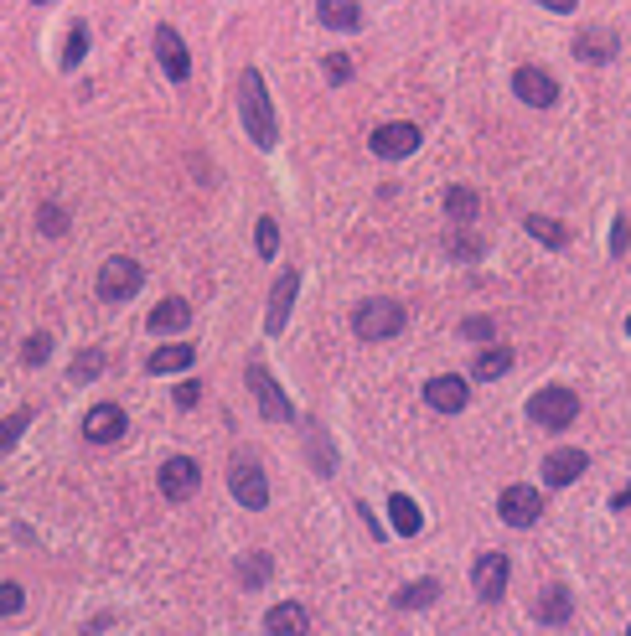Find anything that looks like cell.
<instances>
[{
	"instance_id": "cell-1",
	"label": "cell",
	"mask_w": 631,
	"mask_h": 636,
	"mask_svg": "<svg viewBox=\"0 0 631 636\" xmlns=\"http://www.w3.org/2000/svg\"><path fill=\"white\" fill-rule=\"evenodd\" d=\"M238 114H244V130L259 150H275L280 140V119H275V104H269V88H264V73L249 68L238 78Z\"/></svg>"
},
{
	"instance_id": "cell-2",
	"label": "cell",
	"mask_w": 631,
	"mask_h": 636,
	"mask_svg": "<svg viewBox=\"0 0 631 636\" xmlns=\"http://www.w3.org/2000/svg\"><path fill=\"white\" fill-rule=\"evenodd\" d=\"M404 321H409V311L399 306V300H388V295H373V300H363V306L352 311V331H357L363 342H388V337H399Z\"/></svg>"
},
{
	"instance_id": "cell-3",
	"label": "cell",
	"mask_w": 631,
	"mask_h": 636,
	"mask_svg": "<svg viewBox=\"0 0 631 636\" xmlns=\"http://www.w3.org/2000/svg\"><path fill=\"white\" fill-rule=\"evenodd\" d=\"M528 414H533V424H544V430H569V424L580 419V399H575V388L549 383L528 399Z\"/></svg>"
},
{
	"instance_id": "cell-4",
	"label": "cell",
	"mask_w": 631,
	"mask_h": 636,
	"mask_svg": "<svg viewBox=\"0 0 631 636\" xmlns=\"http://www.w3.org/2000/svg\"><path fill=\"white\" fill-rule=\"evenodd\" d=\"M140 285H145V269H140V259H130V254H114V259H104V269H99V295L109 300V306H119V300L140 295Z\"/></svg>"
},
{
	"instance_id": "cell-5",
	"label": "cell",
	"mask_w": 631,
	"mask_h": 636,
	"mask_svg": "<svg viewBox=\"0 0 631 636\" xmlns=\"http://www.w3.org/2000/svg\"><path fill=\"white\" fill-rule=\"evenodd\" d=\"M228 492L244 502L249 512H259V507H269V481H264V466L254 461V456H233L228 461Z\"/></svg>"
},
{
	"instance_id": "cell-6",
	"label": "cell",
	"mask_w": 631,
	"mask_h": 636,
	"mask_svg": "<svg viewBox=\"0 0 631 636\" xmlns=\"http://www.w3.org/2000/svg\"><path fill=\"white\" fill-rule=\"evenodd\" d=\"M497 512H502V523L507 528H533L538 518H544V497H538V487H507L502 497H497Z\"/></svg>"
},
{
	"instance_id": "cell-7",
	"label": "cell",
	"mask_w": 631,
	"mask_h": 636,
	"mask_svg": "<svg viewBox=\"0 0 631 636\" xmlns=\"http://www.w3.org/2000/svg\"><path fill=\"white\" fill-rule=\"evenodd\" d=\"M368 145H373V156H378V161H404V156H414V150H419V125H409V119L378 125Z\"/></svg>"
},
{
	"instance_id": "cell-8",
	"label": "cell",
	"mask_w": 631,
	"mask_h": 636,
	"mask_svg": "<svg viewBox=\"0 0 631 636\" xmlns=\"http://www.w3.org/2000/svg\"><path fill=\"white\" fill-rule=\"evenodd\" d=\"M249 388H254V399H259V414H264V419H275V424L295 419L290 393H285L275 378H269V368H259V362H249Z\"/></svg>"
},
{
	"instance_id": "cell-9",
	"label": "cell",
	"mask_w": 631,
	"mask_h": 636,
	"mask_svg": "<svg viewBox=\"0 0 631 636\" xmlns=\"http://www.w3.org/2000/svg\"><path fill=\"white\" fill-rule=\"evenodd\" d=\"M507 574H513L507 554H482V559H476V564H471V590H476V600L497 605V600L507 595Z\"/></svg>"
},
{
	"instance_id": "cell-10",
	"label": "cell",
	"mask_w": 631,
	"mask_h": 636,
	"mask_svg": "<svg viewBox=\"0 0 631 636\" xmlns=\"http://www.w3.org/2000/svg\"><path fill=\"white\" fill-rule=\"evenodd\" d=\"M295 295H300V275H295V269H280V280L269 285V311H264V331H269V337H280V331H285V321L295 311Z\"/></svg>"
},
{
	"instance_id": "cell-11",
	"label": "cell",
	"mask_w": 631,
	"mask_h": 636,
	"mask_svg": "<svg viewBox=\"0 0 631 636\" xmlns=\"http://www.w3.org/2000/svg\"><path fill=\"white\" fill-rule=\"evenodd\" d=\"M161 492L171 497V502H187L197 487H202V466L192 461V456H166V466H161Z\"/></svg>"
},
{
	"instance_id": "cell-12",
	"label": "cell",
	"mask_w": 631,
	"mask_h": 636,
	"mask_svg": "<svg viewBox=\"0 0 631 636\" xmlns=\"http://www.w3.org/2000/svg\"><path fill=\"white\" fill-rule=\"evenodd\" d=\"M125 409L119 404H94L83 414V440L88 445H114V440H125Z\"/></svg>"
},
{
	"instance_id": "cell-13",
	"label": "cell",
	"mask_w": 631,
	"mask_h": 636,
	"mask_svg": "<svg viewBox=\"0 0 631 636\" xmlns=\"http://www.w3.org/2000/svg\"><path fill=\"white\" fill-rule=\"evenodd\" d=\"M156 57H161V68H166L171 83H187L192 78V52H187V42H182L176 26H161V32H156Z\"/></svg>"
},
{
	"instance_id": "cell-14",
	"label": "cell",
	"mask_w": 631,
	"mask_h": 636,
	"mask_svg": "<svg viewBox=\"0 0 631 636\" xmlns=\"http://www.w3.org/2000/svg\"><path fill=\"white\" fill-rule=\"evenodd\" d=\"M513 88H518V99L533 104V109H554V104H559V83H554L544 68H533V63L513 73Z\"/></svg>"
},
{
	"instance_id": "cell-15",
	"label": "cell",
	"mask_w": 631,
	"mask_h": 636,
	"mask_svg": "<svg viewBox=\"0 0 631 636\" xmlns=\"http://www.w3.org/2000/svg\"><path fill=\"white\" fill-rule=\"evenodd\" d=\"M466 399H471V388H466V378H456V373H440V378L425 383V404H430L435 414H461Z\"/></svg>"
},
{
	"instance_id": "cell-16",
	"label": "cell",
	"mask_w": 631,
	"mask_h": 636,
	"mask_svg": "<svg viewBox=\"0 0 631 636\" xmlns=\"http://www.w3.org/2000/svg\"><path fill=\"white\" fill-rule=\"evenodd\" d=\"M585 466H590L585 450L564 445V450H554V456L544 461V481H549V487H569V481H580V476H585Z\"/></svg>"
},
{
	"instance_id": "cell-17",
	"label": "cell",
	"mask_w": 631,
	"mask_h": 636,
	"mask_svg": "<svg viewBox=\"0 0 631 636\" xmlns=\"http://www.w3.org/2000/svg\"><path fill=\"white\" fill-rule=\"evenodd\" d=\"M264 626H269V636H311V616H306V605H295V600L269 605Z\"/></svg>"
},
{
	"instance_id": "cell-18",
	"label": "cell",
	"mask_w": 631,
	"mask_h": 636,
	"mask_svg": "<svg viewBox=\"0 0 631 636\" xmlns=\"http://www.w3.org/2000/svg\"><path fill=\"white\" fill-rule=\"evenodd\" d=\"M192 362H197V347L192 342H166V347H156V352H150V362H145V368L150 373H182V368H192Z\"/></svg>"
},
{
	"instance_id": "cell-19",
	"label": "cell",
	"mask_w": 631,
	"mask_h": 636,
	"mask_svg": "<svg viewBox=\"0 0 631 636\" xmlns=\"http://www.w3.org/2000/svg\"><path fill=\"white\" fill-rule=\"evenodd\" d=\"M316 16H321V26H332V32H357V26H363V6H357V0H321Z\"/></svg>"
},
{
	"instance_id": "cell-20",
	"label": "cell",
	"mask_w": 631,
	"mask_h": 636,
	"mask_svg": "<svg viewBox=\"0 0 631 636\" xmlns=\"http://www.w3.org/2000/svg\"><path fill=\"white\" fill-rule=\"evenodd\" d=\"M388 523H394V533H399V538H414L419 528H425V512L414 507V497L394 492V497H388Z\"/></svg>"
},
{
	"instance_id": "cell-21",
	"label": "cell",
	"mask_w": 631,
	"mask_h": 636,
	"mask_svg": "<svg viewBox=\"0 0 631 636\" xmlns=\"http://www.w3.org/2000/svg\"><path fill=\"white\" fill-rule=\"evenodd\" d=\"M569 611H575V600H569V590H564V585H549L544 595H538V605H533V616L544 621V626H564V621H569Z\"/></svg>"
},
{
	"instance_id": "cell-22",
	"label": "cell",
	"mask_w": 631,
	"mask_h": 636,
	"mask_svg": "<svg viewBox=\"0 0 631 636\" xmlns=\"http://www.w3.org/2000/svg\"><path fill=\"white\" fill-rule=\"evenodd\" d=\"M187 321H192V306H187L182 295H166L161 306L150 311V331H161V337H166V331H182Z\"/></svg>"
},
{
	"instance_id": "cell-23",
	"label": "cell",
	"mask_w": 631,
	"mask_h": 636,
	"mask_svg": "<svg viewBox=\"0 0 631 636\" xmlns=\"http://www.w3.org/2000/svg\"><path fill=\"white\" fill-rule=\"evenodd\" d=\"M513 347H487V352H476V378H482V383H497V378H507V373H513Z\"/></svg>"
},
{
	"instance_id": "cell-24",
	"label": "cell",
	"mask_w": 631,
	"mask_h": 636,
	"mask_svg": "<svg viewBox=\"0 0 631 636\" xmlns=\"http://www.w3.org/2000/svg\"><path fill=\"white\" fill-rule=\"evenodd\" d=\"M523 228H528L544 249H564V244H569V228H564V223H554V218H544V212H528Z\"/></svg>"
},
{
	"instance_id": "cell-25",
	"label": "cell",
	"mask_w": 631,
	"mask_h": 636,
	"mask_svg": "<svg viewBox=\"0 0 631 636\" xmlns=\"http://www.w3.org/2000/svg\"><path fill=\"white\" fill-rule=\"evenodd\" d=\"M435 600H440V580H414V585H404L394 595L399 611H425V605H435Z\"/></svg>"
},
{
	"instance_id": "cell-26",
	"label": "cell",
	"mask_w": 631,
	"mask_h": 636,
	"mask_svg": "<svg viewBox=\"0 0 631 636\" xmlns=\"http://www.w3.org/2000/svg\"><path fill=\"white\" fill-rule=\"evenodd\" d=\"M269 574H275V559H269V554H244V559H238V585H244V590L269 585Z\"/></svg>"
},
{
	"instance_id": "cell-27",
	"label": "cell",
	"mask_w": 631,
	"mask_h": 636,
	"mask_svg": "<svg viewBox=\"0 0 631 636\" xmlns=\"http://www.w3.org/2000/svg\"><path fill=\"white\" fill-rule=\"evenodd\" d=\"M575 57H585V63H611V57H616V42L600 37V32H580V37H575Z\"/></svg>"
},
{
	"instance_id": "cell-28",
	"label": "cell",
	"mask_w": 631,
	"mask_h": 636,
	"mask_svg": "<svg viewBox=\"0 0 631 636\" xmlns=\"http://www.w3.org/2000/svg\"><path fill=\"white\" fill-rule=\"evenodd\" d=\"M445 212H450V223H471L476 218V192L471 187H450L445 192Z\"/></svg>"
},
{
	"instance_id": "cell-29",
	"label": "cell",
	"mask_w": 631,
	"mask_h": 636,
	"mask_svg": "<svg viewBox=\"0 0 631 636\" xmlns=\"http://www.w3.org/2000/svg\"><path fill=\"white\" fill-rule=\"evenodd\" d=\"M88 47H94V32H88V26L78 21L73 32H68V47H63V68H68V73H73V68L83 63V57H88Z\"/></svg>"
},
{
	"instance_id": "cell-30",
	"label": "cell",
	"mask_w": 631,
	"mask_h": 636,
	"mask_svg": "<svg viewBox=\"0 0 631 636\" xmlns=\"http://www.w3.org/2000/svg\"><path fill=\"white\" fill-rule=\"evenodd\" d=\"M104 373V347H83L73 357V383H94Z\"/></svg>"
},
{
	"instance_id": "cell-31",
	"label": "cell",
	"mask_w": 631,
	"mask_h": 636,
	"mask_svg": "<svg viewBox=\"0 0 631 636\" xmlns=\"http://www.w3.org/2000/svg\"><path fill=\"white\" fill-rule=\"evenodd\" d=\"M306 440H311V461H316V471H337V450L326 445V430H321V424H306Z\"/></svg>"
},
{
	"instance_id": "cell-32",
	"label": "cell",
	"mask_w": 631,
	"mask_h": 636,
	"mask_svg": "<svg viewBox=\"0 0 631 636\" xmlns=\"http://www.w3.org/2000/svg\"><path fill=\"white\" fill-rule=\"evenodd\" d=\"M37 228H42L47 238H63V233H68V207H63V202H42Z\"/></svg>"
},
{
	"instance_id": "cell-33",
	"label": "cell",
	"mask_w": 631,
	"mask_h": 636,
	"mask_svg": "<svg viewBox=\"0 0 631 636\" xmlns=\"http://www.w3.org/2000/svg\"><path fill=\"white\" fill-rule=\"evenodd\" d=\"M254 244H259V259H275V254H280V223H275V218H259Z\"/></svg>"
},
{
	"instance_id": "cell-34",
	"label": "cell",
	"mask_w": 631,
	"mask_h": 636,
	"mask_svg": "<svg viewBox=\"0 0 631 636\" xmlns=\"http://www.w3.org/2000/svg\"><path fill=\"white\" fill-rule=\"evenodd\" d=\"M26 424H32V409H16L6 424H0V456H6V450H11V445L26 435Z\"/></svg>"
},
{
	"instance_id": "cell-35",
	"label": "cell",
	"mask_w": 631,
	"mask_h": 636,
	"mask_svg": "<svg viewBox=\"0 0 631 636\" xmlns=\"http://www.w3.org/2000/svg\"><path fill=\"white\" fill-rule=\"evenodd\" d=\"M461 337H466V342H492V337H497V321H492V316H466V321H461Z\"/></svg>"
},
{
	"instance_id": "cell-36",
	"label": "cell",
	"mask_w": 631,
	"mask_h": 636,
	"mask_svg": "<svg viewBox=\"0 0 631 636\" xmlns=\"http://www.w3.org/2000/svg\"><path fill=\"white\" fill-rule=\"evenodd\" d=\"M47 352H52V337H42V331H37V337H26L21 362H26V368H37V362H47Z\"/></svg>"
},
{
	"instance_id": "cell-37",
	"label": "cell",
	"mask_w": 631,
	"mask_h": 636,
	"mask_svg": "<svg viewBox=\"0 0 631 636\" xmlns=\"http://www.w3.org/2000/svg\"><path fill=\"white\" fill-rule=\"evenodd\" d=\"M321 68H326V78H332V83H347V78H352V57H347V52H332Z\"/></svg>"
},
{
	"instance_id": "cell-38",
	"label": "cell",
	"mask_w": 631,
	"mask_h": 636,
	"mask_svg": "<svg viewBox=\"0 0 631 636\" xmlns=\"http://www.w3.org/2000/svg\"><path fill=\"white\" fill-rule=\"evenodd\" d=\"M450 254L456 259H482V244H476L471 233H450Z\"/></svg>"
},
{
	"instance_id": "cell-39",
	"label": "cell",
	"mask_w": 631,
	"mask_h": 636,
	"mask_svg": "<svg viewBox=\"0 0 631 636\" xmlns=\"http://www.w3.org/2000/svg\"><path fill=\"white\" fill-rule=\"evenodd\" d=\"M21 605H26V595H21V585H0V616H16L21 611Z\"/></svg>"
},
{
	"instance_id": "cell-40",
	"label": "cell",
	"mask_w": 631,
	"mask_h": 636,
	"mask_svg": "<svg viewBox=\"0 0 631 636\" xmlns=\"http://www.w3.org/2000/svg\"><path fill=\"white\" fill-rule=\"evenodd\" d=\"M176 404H182V409L202 404V383H197V378H187V383H176Z\"/></svg>"
},
{
	"instance_id": "cell-41",
	"label": "cell",
	"mask_w": 631,
	"mask_h": 636,
	"mask_svg": "<svg viewBox=\"0 0 631 636\" xmlns=\"http://www.w3.org/2000/svg\"><path fill=\"white\" fill-rule=\"evenodd\" d=\"M626 238H631V228H626V218H616V228H611V254L616 259H626Z\"/></svg>"
},
{
	"instance_id": "cell-42",
	"label": "cell",
	"mask_w": 631,
	"mask_h": 636,
	"mask_svg": "<svg viewBox=\"0 0 631 636\" xmlns=\"http://www.w3.org/2000/svg\"><path fill=\"white\" fill-rule=\"evenodd\" d=\"M538 6H544V11H559V16H569V11H575V0H538Z\"/></svg>"
},
{
	"instance_id": "cell-43",
	"label": "cell",
	"mask_w": 631,
	"mask_h": 636,
	"mask_svg": "<svg viewBox=\"0 0 631 636\" xmlns=\"http://www.w3.org/2000/svg\"><path fill=\"white\" fill-rule=\"evenodd\" d=\"M611 507H616V512H626V507H631V487H621V492L611 497Z\"/></svg>"
},
{
	"instance_id": "cell-44",
	"label": "cell",
	"mask_w": 631,
	"mask_h": 636,
	"mask_svg": "<svg viewBox=\"0 0 631 636\" xmlns=\"http://www.w3.org/2000/svg\"><path fill=\"white\" fill-rule=\"evenodd\" d=\"M32 6H52V0H32Z\"/></svg>"
},
{
	"instance_id": "cell-45",
	"label": "cell",
	"mask_w": 631,
	"mask_h": 636,
	"mask_svg": "<svg viewBox=\"0 0 631 636\" xmlns=\"http://www.w3.org/2000/svg\"><path fill=\"white\" fill-rule=\"evenodd\" d=\"M626 337H631V316H626Z\"/></svg>"
},
{
	"instance_id": "cell-46",
	"label": "cell",
	"mask_w": 631,
	"mask_h": 636,
	"mask_svg": "<svg viewBox=\"0 0 631 636\" xmlns=\"http://www.w3.org/2000/svg\"><path fill=\"white\" fill-rule=\"evenodd\" d=\"M626 636H631V626H626Z\"/></svg>"
}]
</instances>
